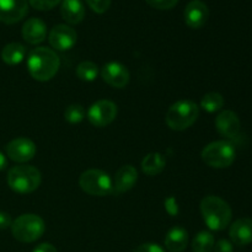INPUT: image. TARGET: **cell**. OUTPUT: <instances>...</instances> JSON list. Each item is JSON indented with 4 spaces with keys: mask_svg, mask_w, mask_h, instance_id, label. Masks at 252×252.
I'll return each mask as SVG.
<instances>
[{
    "mask_svg": "<svg viewBox=\"0 0 252 252\" xmlns=\"http://www.w3.org/2000/svg\"><path fill=\"white\" fill-rule=\"evenodd\" d=\"M61 61L56 51L47 47H37L27 56V70L37 81H48L58 73Z\"/></svg>",
    "mask_w": 252,
    "mask_h": 252,
    "instance_id": "cell-1",
    "label": "cell"
},
{
    "mask_svg": "<svg viewBox=\"0 0 252 252\" xmlns=\"http://www.w3.org/2000/svg\"><path fill=\"white\" fill-rule=\"evenodd\" d=\"M201 214L204 223L211 230L220 231L228 228L233 218V212L228 202L218 196H207L201 201Z\"/></svg>",
    "mask_w": 252,
    "mask_h": 252,
    "instance_id": "cell-2",
    "label": "cell"
},
{
    "mask_svg": "<svg viewBox=\"0 0 252 252\" xmlns=\"http://www.w3.org/2000/svg\"><path fill=\"white\" fill-rule=\"evenodd\" d=\"M199 116V106L194 101L180 100L172 103L165 116V122L170 129L181 130L191 127Z\"/></svg>",
    "mask_w": 252,
    "mask_h": 252,
    "instance_id": "cell-3",
    "label": "cell"
},
{
    "mask_svg": "<svg viewBox=\"0 0 252 252\" xmlns=\"http://www.w3.org/2000/svg\"><path fill=\"white\" fill-rule=\"evenodd\" d=\"M41 181L39 170L31 165H17L7 172V185L16 193H31L38 189Z\"/></svg>",
    "mask_w": 252,
    "mask_h": 252,
    "instance_id": "cell-4",
    "label": "cell"
},
{
    "mask_svg": "<svg viewBox=\"0 0 252 252\" xmlns=\"http://www.w3.org/2000/svg\"><path fill=\"white\" fill-rule=\"evenodd\" d=\"M202 160L204 164L214 169H226L236 158V149L229 140H217L209 143L202 150Z\"/></svg>",
    "mask_w": 252,
    "mask_h": 252,
    "instance_id": "cell-5",
    "label": "cell"
},
{
    "mask_svg": "<svg viewBox=\"0 0 252 252\" xmlns=\"http://www.w3.org/2000/svg\"><path fill=\"white\" fill-rule=\"evenodd\" d=\"M46 224L37 214H22L11 224V233L20 243H33L43 235Z\"/></svg>",
    "mask_w": 252,
    "mask_h": 252,
    "instance_id": "cell-6",
    "label": "cell"
},
{
    "mask_svg": "<svg viewBox=\"0 0 252 252\" xmlns=\"http://www.w3.org/2000/svg\"><path fill=\"white\" fill-rule=\"evenodd\" d=\"M79 186L90 196L103 197L113 192V181L110 175L98 169L84 171L79 177Z\"/></svg>",
    "mask_w": 252,
    "mask_h": 252,
    "instance_id": "cell-7",
    "label": "cell"
},
{
    "mask_svg": "<svg viewBox=\"0 0 252 252\" xmlns=\"http://www.w3.org/2000/svg\"><path fill=\"white\" fill-rule=\"evenodd\" d=\"M117 106L110 100H100L90 106L86 112L89 122L98 128L111 125L117 117Z\"/></svg>",
    "mask_w": 252,
    "mask_h": 252,
    "instance_id": "cell-8",
    "label": "cell"
},
{
    "mask_svg": "<svg viewBox=\"0 0 252 252\" xmlns=\"http://www.w3.org/2000/svg\"><path fill=\"white\" fill-rule=\"evenodd\" d=\"M6 154L12 161L15 162H24L30 161L34 158L37 152L36 144L32 142L31 139L25 137L16 138V139H12L11 142H9L6 144Z\"/></svg>",
    "mask_w": 252,
    "mask_h": 252,
    "instance_id": "cell-9",
    "label": "cell"
},
{
    "mask_svg": "<svg viewBox=\"0 0 252 252\" xmlns=\"http://www.w3.org/2000/svg\"><path fill=\"white\" fill-rule=\"evenodd\" d=\"M48 41L52 48L56 51H69L75 46L78 41V33L73 27L68 25H57L49 32Z\"/></svg>",
    "mask_w": 252,
    "mask_h": 252,
    "instance_id": "cell-10",
    "label": "cell"
},
{
    "mask_svg": "<svg viewBox=\"0 0 252 252\" xmlns=\"http://www.w3.org/2000/svg\"><path fill=\"white\" fill-rule=\"evenodd\" d=\"M29 11V0H0V21L14 25L21 21Z\"/></svg>",
    "mask_w": 252,
    "mask_h": 252,
    "instance_id": "cell-11",
    "label": "cell"
},
{
    "mask_svg": "<svg viewBox=\"0 0 252 252\" xmlns=\"http://www.w3.org/2000/svg\"><path fill=\"white\" fill-rule=\"evenodd\" d=\"M101 78L112 88L123 89L129 83L130 74L123 64L118 62H110L101 69Z\"/></svg>",
    "mask_w": 252,
    "mask_h": 252,
    "instance_id": "cell-12",
    "label": "cell"
},
{
    "mask_svg": "<svg viewBox=\"0 0 252 252\" xmlns=\"http://www.w3.org/2000/svg\"><path fill=\"white\" fill-rule=\"evenodd\" d=\"M209 17V9L202 0H192L186 5L184 11L185 22L189 27L198 30L206 25Z\"/></svg>",
    "mask_w": 252,
    "mask_h": 252,
    "instance_id": "cell-13",
    "label": "cell"
},
{
    "mask_svg": "<svg viewBox=\"0 0 252 252\" xmlns=\"http://www.w3.org/2000/svg\"><path fill=\"white\" fill-rule=\"evenodd\" d=\"M241 123L239 116L234 111L224 110L216 117V128L219 134L228 139L238 137Z\"/></svg>",
    "mask_w": 252,
    "mask_h": 252,
    "instance_id": "cell-14",
    "label": "cell"
},
{
    "mask_svg": "<svg viewBox=\"0 0 252 252\" xmlns=\"http://www.w3.org/2000/svg\"><path fill=\"white\" fill-rule=\"evenodd\" d=\"M138 180V171L132 165H125L120 167L116 172L113 180V192L116 193H125L135 186Z\"/></svg>",
    "mask_w": 252,
    "mask_h": 252,
    "instance_id": "cell-15",
    "label": "cell"
},
{
    "mask_svg": "<svg viewBox=\"0 0 252 252\" xmlns=\"http://www.w3.org/2000/svg\"><path fill=\"white\" fill-rule=\"evenodd\" d=\"M231 243L239 246H245L252 243V219L240 218L234 221L229 230Z\"/></svg>",
    "mask_w": 252,
    "mask_h": 252,
    "instance_id": "cell-16",
    "label": "cell"
},
{
    "mask_svg": "<svg viewBox=\"0 0 252 252\" xmlns=\"http://www.w3.org/2000/svg\"><path fill=\"white\" fill-rule=\"evenodd\" d=\"M22 37L30 44H39L46 39L47 26L41 19L31 17L22 26Z\"/></svg>",
    "mask_w": 252,
    "mask_h": 252,
    "instance_id": "cell-17",
    "label": "cell"
},
{
    "mask_svg": "<svg viewBox=\"0 0 252 252\" xmlns=\"http://www.w3.org/2000/svg\"><path fill=\"white\" fill-rule=\"evenodd\" d=\"M62 17L70 25H78L85 17V7L81 0H62Z\"/></svg>",
    "mask_w": 252,
    "mask_h": 252,
    "instance_id": "cell-18",
    "label": "cell"
},
{
    "mask_svg": "<svg viewBox=\"0 0 252 252\" xmlns=\"http://www.w3.org/2000/svg\"><path fill=\"white\" fill-rule=\"evenodd\" d=\"M189 244V233L185 228L174 226L165 236V248L170 252H182Z\"/></svg>",
    "mask_w": 252,
    "mask_h": 252,
    "instance_id": "cell-19",
    "label": "cell"
},
{
    "mask_svg": "<svg viewBox=\"0 0 252 252\" xmlns=\"http://www.w3.org/2000/svg\"><path fill=\"white\" fill-rule=\"evenodd\" d=\"M166 166V159L160 153H149L142 160V170L148 176H157L161 174Z\"/></svg>",
    "mask_w": 252,
    "mask_h": 252,
    "instance_id": "cell-20",
    "label": "cell"
},
{
    "mask_svg": "<svg viewBox=\"0 0 252 252\" xmlns=\"http://www.w3.org/2000/svg\"><path fill=\"white\" fill-rule=\"evenodd\" d=\"M26 47L17 42H12V43L6 44L1 51V59L4 63L9 64V65H16L20 64L26 57Z\"/></svg>",
    "mask_w": 252,
    "mask_h": 252,
    "instance_id": "cell-21",
    "label": "cell"
},
{
    "mask_svg": "<svg viewBox=\"0 0 252 252\" xmlns=\"http://www.w3.org/2000/svg\"><path fill=\"white\" fill-rule=\"evenodd\" d=\"M214 236L211 231H199L192 241V251L193 252H212L214 249Z\"/></svg>",
    "mask_w": 252,
    "mask_h": 252,
    "instance_id": "cell-22",
    "label": "cell"
},
{
    "mask_svg": "<svg viewBox=\"0 0 252 252\" xmlns=\"http://www.w3.org/2000/svg\"><path fill=\"white\" fill-rule=\"evenodd\" d=\"M224 97L219 93H208L202 97L199 107L208 113L218 112L223 108Z\"/></svg>",
    "mask_w": 252,
    "mask_h": 252,
    "instance_id": "cell-23",
    "label": "cell"
},
{
    "mask_svg": "<svg viewBox=\"0 0 252 252\" xmlns=\"http://www.w3.org/2000/svg\"><path fill=\"white\" fill-rule=\"evenodd\" d=\"M76 76L83 81H94L98 75V66L94 62L85 61L81 62L76 66Z\"/></svg>",
    "mask_w": 252,
    "mask_h": 252,
    "instance_id": "cell-24",
    "label": "cell"
},
{
    "mask_svg": "<svg viewBox=\"0 0 252 252\" xmlns=\"http://www.w3.org/2000/svg\"><path fill=\"white\" fill-rule=\"evenodd\" d=\"M86 117V111L84 108V106L79 105V103H73V105H69L68 107L64 111V118H65L66 122L71 123V125H76V123H80L81 121H84V118Z\"/></svg>",
    "mask_w": 252,
    "mask_h": 252,
    "instance_id": "cell-25",
    "label": "cell"
},
{
    "mask_svg": "<svg viewBox=\"0 0 252 252\" xmlns=\"http://www.w3.org/2000/svg\"><path fill=\"white\" fill-rule=\"evenodd\" d=\"M62 0H29V4L33 9L39 10V11H46L56 7Z\"/></svg>",
    "mask_w": 252,
    "mask_h": 252,
    "instance_id": "cell-26",
    "label": "cell"
},
{
    "mask_svg": "<svg viewBox=\"0 0 252 252\" xmlns=\"http://www.w3.org/2000/svg\"><path fill=\"white\" fill-rule=\"evenodd\" d=\"M89 7L96 14H103L108 10L111 5V0H86Z\"/></svg>",
    "mask_w": 252,
    "mask_h": 252,
    "instance_id": "cell-27",
    "label": "cell"
},
{
    "mask_svg": "<svg viewBox=\"0 0 252 252\" xmlns=\"http://www.w3.org/2000/svg\"><path fill=\"white\" fill-rule=\"evenodd\" d=\"M148 5L158 10H170L175 7L179 0H145Z\"/></svg>",
    "mask_w": 252,
    "mask_h": 252,
    "instance_id": "cell-28",
    "label": "cell"
},
{
    "mask_svg": "<svg viewBox=\"0 0 252 252\" xmlns=\"http://www.w3.org/2000/svg\"><path fill=\"white\" fill-rule=\"evenodd\" d=\"M214 252H234L233 243L226 239H220L214 244Z\"/></svg>",
    "mask_w": 252,
    "mask_h": 252,
    "instance_id": "cell-29",
    "label": "cell"
},
{
    "mask_svg": "<svg viewBox=\"0 0 252 252\" xmlns=\"http://www.w3.org/2000/svg\"><path fill=\"white\" fill-rule=\"evenodd\" d=\"M134 252H165L164 249L161 246H159L158 244H153V243H147L143 244V245L138 246L135 249Z\"/></svg>",
    "mask_w": 252,
    "mask_h": 252,
    "instance_id": "cell-30",
    "label": "cell"
},
{
    "mask_svg": "<svg viewBox=\"0 0 252 252\" xmlns=\"http://www.w3.org/2000/svg\"><path fill=\"white\" fill-rule=\"evenodd\" d=\"M12 224V219L10 217L9 213L6 212L0 211V230H4V229L10 228Z\"/></svg>",
    "mask_w": 252,
    "mask_h": 252,
    "instance_id": "cell-31",
    "label": "cell"
},
{
    "mask_svg": "<svg viewBox=\"0 0 252 252\" xmlns=\"http://www.w3.org/2000/svg\"><path fill=\"white\" fill-rule=\"evenodd\" d=\"M32 252H58V251H57V249L54 248L52 244L43 243V244H39L38 246H36L34 250Z\"/></svg>",
    "mask_w": 252,
    "mask_h": 252,
    "instance_id": "cell-32",
    "label": "cell"
},
{
    "mask_svg": "<svg viewBox=\"0 0 252 252\" xmlns=\"http://www.w3.org/2000/svg\"><path fill=\"white\" fill-rule=\"evenodd\" d=\"M6 166H7L6 157H5V155L0 152V171H2V170L6 169Z\"/></svg>",
    "mask_w": 252,
    "mask_h": 252,
    "instance_id": "cell-33",
    "label": "cell"
}]
</instances>
